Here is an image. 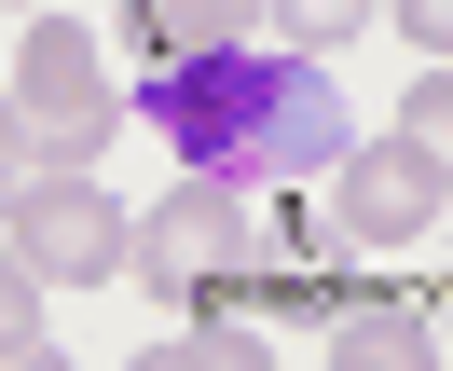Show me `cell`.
Returning a JSON list of instances; mask_svg holds the SVG:
<instances>
[{
  "label": "cell",
  "instance_id": "obj_1",
  "mask_svg": "<svg viewBox=\"0 0 453 371\" xmlns=\"http://www.w3.org/2000/svg\"><path fill=\"white\" fill-rule=\"evenodd\" d=\"M138 124H151L193 179H234V193H275V179H316V166L357 151L343 83H330L316 56H261V42L165 56V69L138 83Z\"/></svg>",
  "mask_w": 453,
  "mask_h": 371
},
{
  "label": "cell",
  "instance_id": "obj_2",
  "mask_svg": "<svg viewBox=\"0 0 453 371\" xmlns=\"http://www.w3.org/2000/svg\"><path fill=\"white\" fill-rule=\"evenodd\" d=\"M248 248H261V206L234 193V179H179V193L138 220V275L165 289L179 316H234V289H248Z\"/></svg>",
  "mask_w": 453,
  "mask_h": 371
},
{
  "label": "cell",
  "instance_id": "obj_3",
  "mask_svg": "<svg viewBox=\"0 0 453 371\" xmlns=\"http://www.w3.org/2000/svg\"><path fill=\"white\" fill-rule=\"evenodd\" d=\"M14 111H28V138L56 151V166L111 151V56H96V28L28 14V42H14Z\"/></svg>",
  "mask_w": 453,
  "mask_h": 371
},
{
  "label": "cell",
  "instance_id": "obj_4",
  "mask_svg": "<svg viewBox=\"0 0 453 371\" xmlns=\"http://www.w3.org/2000/svg\"><path fill=\"white\" fill-rule=\"evenodd\" d=\"M14 261H28L42 289H96V275H138V220H124L111 193H96L83 166L28 179L14 193Z\"/></svg>",
  "mask_w": 453,
  "mask_h": 371
},
{
  "label": "cell",
  "instance_id": "obj_5",
  "mask_svg": "<svg viewBox=\"0 0 453 371\" xmlns=\"http://www.w3.org/2000/svg\"><path fill=\"white\" fill-rule=\"evenodd\" d=\"M248 303H261V316H288V330H330V316H343V234H330V220H303V206H261Z\"/></svg>",
  "mask_w": 453,
  "mask_h": 371
},
{
  "label": "cell",
  "instance_id": "obj_6",
  "mask_svg": "<svg viewBox=\"0 0 453 371\" xmlns=\"http://www.w3.org/2000/svg\"><path fill=\"white\" fill-rule=\"evenodd\" d=\"M440 193H453V179L426 166L412 138H385V151H343V166H330V206H343V234H357V248H412V234L440 220Z\"/></svg>",
  "mask_w": 453,
  "mask_h": 371
},
{
  "label": "cell",
  "instance_id": "obj_7",
  "mask_svg": "<svg viewBox=\"0 0 453 371\" xmlns=\"http://www.w3.org/2000/svg\"><path fill=\"white\" fill-rule=\"evenodd\" d=\"M330 358H343V371H426L440 330H426L412 303H343V316H330Z\"/></svg>",
  "mask_w": 453,
  "mask_h": 371
},
{
  "label": "cell",
  "instance_id": "obj_8",
  "mask_svg": "<svg viewBox=\"0 0 453 371\" xmlns=\"http://www.w3.org/2000/svg\"><path fill=\"white\" fill-rule=\"evenodd\" d=\"M138 14V42H165V56H206V42H248L275 0H124Z\"/></svg>",
  "mask_w": 453,
  "mask_h": 371
},
{
  "label": "cell",
  "instance_id": "obj_9",
  "mask_svg": "<svg viewBox=\"0 0 453 371\" xmlns=\"http://www.w3.org/2000/svg\"><path fill=\"white\" fill-rule=\"evenodd\" d=\"M398 138H412L426 166L453 179V56H426V69H412V97H398Z\"/></svg>",
  "mask_w": 453,
  "mask_h": 371
},
{
  "label": "cell",
  "instance_id": "obj_10",
  "mask_svg": "<svg viewBox=\"0 0 453 371\" xmlns=\"http://www.w3.org/2000/svg\"><path fill=\"white\" fill-rule=\"evenodd\" d=\"M0 358H42V275L0 248Z\"/></svg>",
  "mask_w": 453,
  "mask_h": 371
},
{
  "label": "cell",
  "instance_id": "obj_11",
  "mask_svg": "<svg viewBox=\"0 0 453 371\" xmlns=\"http://www.w3.org/2000/svg\"><path fill=\"white\" fill-rule=\"evenodd\" d=\"M275 28H288V42H357L371 0H275Z\"/></svg>",
  "mask_w": 453,
  "mask_h": 371
},
{
  "label": "cell",
  "instance_id": "obj_12",
  "mask_svg": "<svg viewBox=\"0 0 453 371\" xmlns=\"http://www.w3.org/2000/svg\"><path fill=\"white\" fill-rule=\"evenodd\" d=\"M28 151H42V138H28V111H14V97H0V206L28 193Z\"/></svg>",
  "mask_w": 453,
  "mask_h": 371
},
{
  "label": "cell",
  "instance_id": "obj_13",
  "mask_svg": "<svg viewBox=\"0 0 453 371\" xmlns=\"http://www.w3.org/2000/svg\"><path fill=\"white\" fill-rule=\"evenodd\" d=\"M398 14V42H426V56H453V0H385Z\"/></svg>",
  "mask_w": 453,
  "mask_h": 371
}]
</instances>
